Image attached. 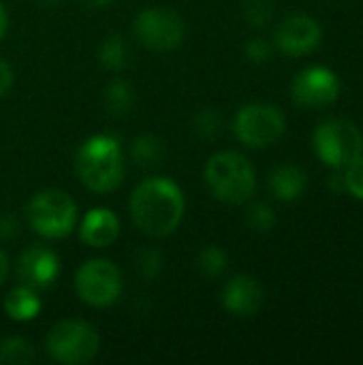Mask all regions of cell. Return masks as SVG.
<instances>
[{
    "label": "cell",
    "mask_w": 363,
    "mask_h": 365,
    "mask_svg": "<svg viewBox=\"0 0 363 365\" xmlns=\"http://www.w3.org/2000/svg\"><path fill=\"white\" fill-rule=\"evenodd\" d=\"M103 101H105V107L111 115H126L135 103V94H133V88L128 81L116 79L105 88Z\"/></svg>",
    "instance_id": "cell-19"
},
{
    "label": "cell",
    "mask_w": 363,
    "mask_h": 365,
    "mask_svg": "<svg viewBox=\"0 0 363 365\" xmlns=\"http://www.w3.org/2000/svg\"><path fill=\"white\" fill-rule=\"evenodd\" d=\"M26 220L34 233L47 240L66 237L77 225L75 201L58 188L36 192L26 207Z\"/></svg>",
    "instance_id": "cell-4"
},
{
    "label": "cell",
    "mask_w": 363,
    "mask_h": 365,
    "mask_svg": "<svg viewBox=\"0 0 363 365\" xmlns=\"http://www.w3.org/2000/svg\"><path fill=\"white\" fill-rule=\"evenodd\" d=\"M15 233H17V220L9 214L0 216V237L11 240V237H15Z\"/></svg>",
    "instance_id": "cell-29"
},
{
    "label": "cell",
    "mask_w": 363,
    "mask_h": 365,
    "mask_svg": "<svg viewBox=\"0 0 363 365\" xmlns=\"http://www.w3.org/2000/svg\"><path fill=\"white\" fill-rule=\"evenodd\" d=\"M246 225L255 233H270L276 225V214L265 203H252L246 212Z\"/></svg>",
    "instance_id": "cell-23"
},
{
    "label": "cell",
    "mask_w": 363,
    "mask_h": 365,
    "mask_svg": "<svg viewBox=\"0 0 363 365\" xmlns=\"http://www.w3.org/2000/svg\"><path fill=\"white\" fill-rule=\"evenodd\" d=\"M193 128L201 139H216L220 135V130H223V115L216 109L205 107V109L195 113Z\"/></svg>",
    "instance_id": "cell-22"
},
{
    "label": "cell",
    "mask_w": 363,
    "mask_h": 365,
    "mask_svg": "<svg viewBox=\"0 0 363 365\" xmlns=\"http://www.w3.org/2000/svg\"><path fill=\"white\" fill-rule=\"evenodd\" d=\"M223 306L233 317H252L263 306V287L252 276H235L223 291Z\"/></svg>",
    "instance_id": "cell-13"
},
{
    "label": "cell",
    "mask_w": 363,
    "mask_h": 365,
    "mask_svg": "<svg viewBox=\"0 0 363 365\" xmlns=\"http://www.w3.org/2000/svg\"><path fill=\"white\" fill-rule=\"evenodd\" d=\"M315 150L323 163L342 169L363 152V137L353 122L332 118L315 130Z\"/></svg>",
    "instance_id": "cell-6"
},
{
    "label": "cell",
    "mask_w": 363,
    "mask_h": 365,
    "mask_svg": "<svg viewBox=\"0 0 363 365\" xmlns=\"http://www.w3.org/2000/svg\"><path fill=\"white\" fill-rule=\"evenodd\" d=\"M229 267V257L218 246H205L197 255V269L205 278H220Z\"/></svg>",
    "instance_id": "cell-20"
},
{
    "label": "cell",
    "mask_w": 363,
    "mask_h": 365,
    "mask_svg": "<svg viewBox=\"0 0 363 365\" xmlns=\"http://www.w3.org/2000/svg\"><path fill=\"white\" fill-rule=\"evenodd\" d=\"M6 26H9V15H6L4 4L0 2V38H2V36H4V32H6Z\"/></svg>",
    "instance_id": "cell-31"
},
{
    "label": "cell",
    "mask_w": 363,
    "mask_h": 365,
    "mask_svg": "<svg viewBox=\"0 0 363 365\" xmlns=\"http://www.w3.org/2000/svg\"><path fill=\"white\" fill-rule=\"evenodd\" d=\"M15 272L21 284L34 291H43V289H49L58 280L60 259L53 250L45 246H30L19 255Z\"/></svg>",
    "instance_id": "cell-11"
},
{
    "label": "cell",
    "mask_w": 363,
    "mask_h": 365,
    "mask_svg": "<svg viewBox=\"0 0 363 365\" xmlns=\"http://www.w3.org/2000/svg\"><path fill=\"white\" fill-rule=\"evenodd\" d=\"M75 291L83 304L94 308H107L116 304L122 293L120 269L107 259H92L77 269Z\"/></svg>",
    "instance_id": "cell-9"
},
{
    "label": "cell",
    "mask_w": 363,
    "mask_h": 365,
    "mask_svg": "<svg viewBox=\"0 0 363 365\" xmlns=\"http://www.w3.org/2000/svg\"><path fill=\"white\" fill-rule=\"evenodd\" d=\"M75 173L79 182L96 192H113L124 180V156L116 137L94 135L86 139L75 154Z\"/></svg>",
    "instance_id": "cell-2"
},
{
    "label": "cell",
    "mask_w": 363,
    "mask_h": 365,
    "mask_svg": "<svg viewBox=\"0 0 363 365\" xmlns=\"http://www.w3.org/2000/svg\"><path fill=\"white\" fill-rule=\"evenodd\" d=\"M34 357H36L34 346L24 338H6V340L0 342V364H32Z\"/></svg>",
    "instance_id": "cell-21"
},
{
    "label": "cell",
    "mask_w": 363,
    "mask_h": 365,
    "mask_svg": "<svg viewBox=\"0 0 363 365\" xmlns=\"http://www.w3.org/2000/svg\"><path fill=\"white\" fill-rule=\"evenodd\" d=\"M308 184L306 173L295 165H278L270 173V190L280 201H295L304 195Z\"/></svg>",
    "instance_id": "cell-15"
},
{
    "label": "cell",
    "mask_w": 363,
    "mask_h": 365,
    "mask_svg": "<svg viewBox=\"0 0 363 365\" xmlns=\"http://www.w3.org/2000/svg\"><path fill=\"white\" fill-rule=\"evenodd\" d=\"M2 308H4L9 319L26 323V321H32V319L39 317L41 299H39L34 289H30L26 284H19V287H15L13 291L6 293V297L2 302Z\"/></svg>",
    "instance_id": "cell-16"
},
{
    "label": "cell",
    "mask_w": 363,
    "mask_h": 365,
    "mask_svg": "<svg viewBox=\"0 0 363 365\" xmlns=\"http://www.w3.org/2000/svg\"><path fill=\"white\" fill-rule=\"evenodd\" d=\"M41 4H45V6H51V4H58L60 0H39Z\"/></svg>",
    "instance_id": "cell-33"
},
{
    "label": "cell",
    "mask_w": 363,
    "mask_h": 365,
    "mask_svg": "<svg viewBox=\"0 0 363 365\" xmlns=\"http://www.w3.org/2000/svg\"><path fill=\"white\" fill-rule=\"evenodd\" d=\"M13 86V68L0 58V98L11 90Z\"/></svg>",
    "instance_id": "cell-28"
},
{
    "label": "cell",
    "mask_w": 363,
    "mask_h": 365,
    "mask_svg": "<svg viewBox=\"0 0 363 365\" xmlns=\"http://www.w3.org/2000/svg\"><path fill=\"white\" fill-rule=\"evenodd\" d=\"M285 115L278 107L267 103L244 105L233 120L235 137L248 148H267L285 133Z\"/></svg>",
    "instance_id": "cell-7"
},
{
    "label": "cell",
    "mask_w": 363,
    "mask_h": 365,
    "mask_svg": "<svg viewBox=\"0 0 363 365\" xmlns=\"http://www.w3.org/2000/svg\"><path fill=\"white\" fill-rule=\"evenodd\" d=\"M137 272L145 280H154L163 272V255L154 248H145L137 257Z\"/></svg>",
    "instance_id": "cell-26"
},
{
    "label": "cell",
    "mask_w": 363,
    "mask_h": 365,
    "mask_svg": "<svg viewBox=\"0 0 363 365\" xmlns=\"http://www.w3.org/2000/svg\"><path fill=\"white\" fill-rule=\"evenodd\" d=\"M342 180H344V192H351L353 197L363 199V152L347 167H342Z\"/></svg>",
    "instance_id": "cell-25"
},
{
    "label": "cell",
    "mask_w": 363,
    "mask_h": 365,
    "mask_svg": "<svg viewBox=\"0 0 363 365\" xmlns=\"http://www.w3.org/2000/svg\"><path fill=\"white\" fill-rule=\"evenodd\" d=\"M244 17L255 28L270 24L274 17V0H244Z\"/></svg>",
    "instance_id": "cell-24"
},
{
    "label": "cell",
    "mask_w": 363,
    "mask_h": 365,
    "mask_svg": "<svg viewBox=\"0 0 363 365\" xmlns=\"http://www.w3.org/2000/svg\"><path fill=\"white\" fill-rule=\"evenodd\" d=\"M203 178L212 195L225 203L248 201L257 186L252 165L237 152L214 154L203 169Z\"/></svg>",
    "instance_id": "cell-3"
},
{
    "label": "cell",
    "mask_w": 363,
    "mask_h": 365,
    "mask_svg": "<svg viewBox=\"0 0 363 365\" xmlns=\"http://www.w3.org/2000/svg\"><path fill=\"white\" fill-rule=\"evenodd\" d=\"M321 26L315 17L308 15H289L285 17L276 30L274 41L280 51L289 56H304L312 51L321 43Z\"/></svg>",
    "instance_id": "cell-12"
},
{
    "label": "cell",
    "mask_w": 363,
    "mask_h": 365,
    "mask_svg": "<svg viewBox=\"0 0 363 365\" xmlns=\"http://www.w3.org/2000/svg\"><path fill=\"white\" fill-rule=\"evenodd\" d=\"M131 156L141 167H156L165 158V145L156 135H139L131 143Z\"/></svg>",
    "instance_id": "cell-17"
},
{
    "label": "cell",
    "mask_w": 363,
    "mask_h": 365,
    "mask_svg": "<svg viewBox=\"0 0 363 365\" xmlns=\"http://www.w3.org/2000/svg\"><path fill=\"white\" fill-rule=\"evenodd\" d=\"M131 218L135 227L150 237L171 235L186 210L182 188L167 178L143 180L131 195Z\"/></svg>",
    "instance_id": "cell-1"
},
{
    "label": "cell",
    "mask_w": 363,
    "mask_h": 365,
    "mask_svg": "<svg viewBox=\"0 0 363 365\" xmlns=\"http://www.w3.org/2000/svg\"><path fill=\"white\" fill-rule=\"evenodd\" d=\"M98 349H101L98 331L90 323L79 319L56 323L45 338L47 355L53 361L64 365L88 364L98 355Z\"/></svg>",
    "instance_id": "cell-5"
},
{
    "label": "cell",
    "mask_w": 363,
    "mask_h": 365,
    "mask_svg": "<svg viewBox=\"0 0 363 365\" xmlns=\"http://www.w3.org/2000/svg\"><path fill=\"white\" fill-rule=\"evenodd\" d=\"M244 51H246V58L250 62H255V64H263V62H267L272 58V45L265 38H261V36L250 38L246 43V49Z\"/></svg>",
    "instance_id": "cell-27"
},
{
    "label": "cell",
    "mask_w": 363,
    "mask_h": 365,
    "mask_svg": "<svg viewBox=\"0 0 363 365\" xmlns=\"http://www.w3.org/2000/svg\"><path fill=\"white\" fill-rule=\"evenodd\" d=\"M6 276H9V257L0 250V284L6 280Z\"/></svg>",
    "instance_id": "cell-30"
},
{
    "label": "cell",
    "mask_w": 363,
    "mask_h": 365,
    "mask_svg": "<svg viewBox=\"0 0 363 365\" xmlns=\"http://www.w3.org/2000/svg\"><path fill=\"white\" fill-rule=\"evenodd\" d=\"M340 81L325 66H310L302 71L291 83V96L300 107H323L338 98Z\"/></svg>",
    "instance_id": "cell-10"
},
{
    "label": "cell",
    "mask_w": 363,
    "mask_h": 365,
    "mask_svg": "<svg viewBox=\"0 0 363 365\" xmlns=\"http://www.w3.org/2000/svg\"><path fill=\"white\" fill-rule=\"evenodd\" d=\"M79 237L92 248H109L120 237V220L111 210L94 207L83 216L79 225Z\"/></svg>",
    "instance_id": "cell-14"
},
{
    "label": "cell",
    "mask_w": 363,
    "mask_h": 365,
    "mask_svg": "<svg viewBox=\"0 0 363 365\" xmlns=\"http://www.w3.org/2000/svg\"><path fill=\"white\" fill-rule=\"evenodd\" d=\"M128 56H131V51H128V45L122 34L107 36L98 47V62H101V66H105L109 71H122L128 64Z\"/></svg>",
    "instance_id": "cell-18"
},
{
    "label": "cell",
    "mask_w": 363,
    "mask_h": 365,
    "mask_svg": "<svg viewBox=\"0 0 363 365\" xmlns=\"http://www.w3.org/2000/svg\"><path fill=\"white\" fill-rule=\"evenodd\" d=\"M86 6H90V9H103V6H107L111 0H81Z\"/></svg>",
    "instance_id": "cell-32"
},
{
    "label": "cell",
    "mask_w": 363,
    "mask_h": 365,
    "mask_svg": "<svg viewBox=\"0 0 363 365\" xmlns=\"http://www.w3.org/2000/svg\"><path fill=\"white\" fill-rule=\"evenodd\" d=\"M135 38L152 51H171L182 45L186 26L184 19L169 9H143L133 19Z\"/></svg>",
    "instance_id": "cell-8"
}]
</instances>
